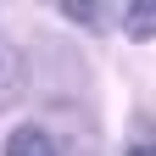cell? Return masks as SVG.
<instances>
[{"label": "cell", "mask_w": 156, "mask_h": 156, "mask_svg": "<svg viewBox=\"0 0 156 156\" xmlns=\"http://www.w3.org/2000/svg\"><path fill=\"white\" fill-rule=\"evenodd\" d=\"M23 84H28V67H23V50L0 39V106H11L17 95H23Z\"/></svg>", "instance_id": "7a4b0ae2"}, {"label": "cell", "mask_w": 156, "mask_h": 156, "mask_svg": "<svg viewBox=\"0 0 156 156\" xmlns=\"http://www.w3.org/2000/svg\"><path fill=\"white\" fill-rule=\"evenodd\" d=\"M62 11L73 17V23H84V28H101V17H106V6H78V0H67Z\"/></svg>", "instance_id": "277c9868"}, {"label": "cell", "mask_w": 156, "mask_h": 156, "mask_svg": "<svg viewBox=\"0 0 156 156\" xmlns=\"http://www.w3.org/2000/svg\"><path fill=\"white\" fill-rule=\"evenodd\" d=\"M6 156H62V145H56L39 123H23V128L6 134Z\"/></svg>", "instance_id": "6da1fadb"}, {"label": "cell", "mask_w": 156, "mask_h": 156, "mask_svg": "<svg viewBox=\"0 0 156 156\" xmlns=\"http://www.w3.org/2000/svg\"><path fill=\"white\" fill-rule=\"evenodd\" d=\"M128 156H156V145H128Z\"/></svg>", "instance_id": "5b68a950"}, {"label": "cell", "mask_w": 156, "mask_h": 156, "mask_svg": "<svg viewBox=\"0 0 156 156\" xmlns=\"http://www.w3.org/2000/svg\"><path fill=\"white\" fill-rule=\"evenodd\" d=\"M123 34H128V39H156V0L123 6Z\"/></svg>", "instance_id": "3957f363"}]
</instances>
